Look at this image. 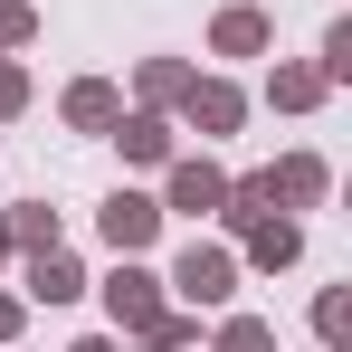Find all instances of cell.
I'll return each instance as SVG.
<instances>
[{
  "instance_id": "cell-19",
  "label": "cell",
  "mask_w": 352,
  "mask_h": 352,
  "mask_svg": "<svg viewBox=\"0 0 352 352\" xmlns=\"http://www.w3.org/2000/svg\"><path fill=\"white\" fill-rule=\"evenodd\" d=\"M314 67H324V86H343V76H352V19L324 29V58H314Z\"/></svg>"
},
{
  "instance_id": "cell-6",
  "label": "cell",
  "mask_w": 352,
  "mask_h": 352,
  "mask_svg": "<svg viewBox=\"0 0 352 352\" xmlns=\"http://www.w3.org/2000/svg\"><path fill=\"white\" fill-rule=\"evenodd\" d=\"M276 48V19L257 10V0H229L219 19H210V58H267Z\"/></svg>"
},
{
  "instance_id": "cell-1",
  "label": "cell",
  "mask_w": 352,
  "mask_h": 352,
  "mask_svg": "<svg viewBox=\"0 0 352 352\" xmlns=\"http://www.w3.org/2000/svg\"><path fill=\"white\" fill-rule=\"evenodd\" d=\"M162 286H172L181 305H200V314H210V305H229V295H238V257L219 248V238H190V248L172 257V276H162Z\"/></svg>"
},
{
  "instance_id": "cell-15",
  "label": "cell",
  "mask_w": 352,
  "mask_h": 352,
  "mask_svg": "<svg viewBox=\"0 0 352 352\" xmlns=\"http://www.w3.org/2000/svg\"><path fill=\"white\" fill-rule=\"evenodd\" d=\"M314 333H324V352H343V343H352V295H343V286L314 295Z\"/></svg>"
},
{
  "instance_id": "cell-7",
  "label": "cell",
  "mask_w": 352,
  "mask_h": 352,
  "mask_svg": "<svg viewBox=\"0 0 352 352\" xmlns=\"http://www.w3.org/2000/svg\"><path fill=\"white\" fill-rule=\"evenodd\" d=\"M333 190V172H324V153H286L276 172H267V210H314Z\"/></svg>"
},
{
  "instance_id": "cell-14",
  "label": "cell",
  "mask_w": 352,
  "mask_h": 352,
  "mask_svg": "<svg viewBox=\"0 0 352 352\" xmlns=\"http://www.w3.org/2000/svg\"><path fill=\"white\" fill-rule=\"evenodd\" d=\"M133 343H143V352H190V343H200V324H190V314H172V305H162V314H153V324H143V333H133Z\"/></svg>"
},
{
  "instance_id": "cell-18",
  "label": "cell",
  "mask_w": 352,
  "mask_h": 352,
  "mask_svg": "<svg viewBox=\"0 0 352 352\" xmlns=\"http://www.w3.org/2000/svg\"><path fill=\"white\" fill-rule=\"evenodd\" d=\"M29 38H38V10L29 0H0V58H19Z\"/></svg>"
},
{
  "instance_id": "cell-8",
  "label": "cell",
  "mask_w": 352,
  "mask_h": 352,
  "mask_svg": "<svg viewBox=\"0 0 352 352\" xmlns=\"http://www.w3.org/2000/svg\"><path fill=\"white\" fill-rule=\"evenodd\" d=\"M105 143H124V162H172V115H162V105H143V115H115V133H105Z\"/></svg>"
},
{
  "instance_id": "cell-22",
  "label": "cell",
  "mask_w": 352,
  "mask_h": 352,
  "mask_svg": "<svg viewBox=\"0 0 352 352\" xmlns=\"http://www.w3.org/2000/svg\"><path fill=\"white\" fill-rule=\"evenodd\" d=\"M76 352H124V343H115V333H86V343H76Z\"/></svg>"
},
{
  "instance_id": "cell-13",
  "label": "cell",
  "mask_w": 352,
  "mask_h": 352,
  "mask_svg": "<svg viewBox=\"0 0 352 352\" xmlns=\"http://www.w3.org/2000/svg\"><path fill=\"white\" fill-rule=\"evenodd\" d=\"M181 86H190V67H181V58H143V67H133V96H143V105H172Z\"/></svg>"
},
{
  "instance_id": "cell-16",
  "label": "cell",
  "mask_w": 352,
  "mask_h": 352,
  "mask_svg": "<svg viewBox=\"0 0 352 352\" xmlns=\"http://www.w3.org/2000/svg\"><path fill=\"white\" fill-rule=\"evenodd\" d=\"M210 352H276V324H267V314H229Z\"/></svg>"
},
{
  "instance_id": "cell-3",
  "label": "cell",
  "mask_w": 352,
  "mask_h": 352,
  "mask_svg": "<svg viewBox=\"0 0 352 352\" xmlns=\"http://www.w3.org/2000/svg\"><path fill=\"white\" fill-rule=\"evenodd\" d=\"M219 200H229V172L219 162H200V153H172V190H162V219H219Z\"/></svg>"
},
{
  "instance_id": "cell-12",
  "label": "cell",
  "mask_w": 352,
  "mask_h": 352,
  "mask_svg": "<svg viewBox=\"0 0 352 352\" xmlns=\"http://www.w3.org/2000/svg\"><path fill=\"white\" fill-rule=\"evenodd\" d=\"M324 96H333V86H324V67H276V76H267V105H276V115H314V105H324Z\"/></svg>"
},
{
  "instance_id": "cell-20",
  "label": "cell",
  "mask_w": 352,
  "mask_h": 352,
  "mask_svg": "<svg viewBox=\"0 0 352 352\" xmlns=\"http://www.w3.org/2000/svg\"><path fill=\"white\" fill-rule=\"evenodd\" d=\"M19 105H29V67H19V58H0V124L19 115Z\"/></svg>"
},
{
  "instance_id": "cell-5",
  "label": "cell",
  "mask_w": 352,
  "mask_h": 352,
  "mask_svg": "<svg viewBox=\"0 0 352 352\" xmlns=\"http://www.w3.org/2000/svg\"><path fill=\"white\" fill-rule=\"evenodd\" d=\"M96 229H105V248H115V257H143V248L162 238V200H143V190H115V200L96 210Z\"/></svg>"
},
{
  "instance_id": "cell-10",
  "label": "cell",
  "mask_w": 352,
  "mask_h": 352,
  "mask_svg": "<svg viewBox=\"0 0 352 352\" xmlns=\"http://www.w3.org/2000/svg\"><path fill=\"white\" fill-rule=\"evenodd\" d=\"M86 295V267L67 248H29V305H76Z\"/></svg>"
},
{
  "instance_id": "cell-17",
  "label": "cell",
  "mask_w": 352,
  "mask_h": 352,
  "mask_svg": "<svg viewBox=\"0 0 352 352\" xmlns=\"http://www.w3.org/2000/svg\"><path fill=\"white\" fill-rule=\"evenodd\" d=\"M0 238H10V248H58V210H10Z\"/></svg>"
},
{
  "instance_id": "cell-9",
  "label": "cell",
  "mask_w": 352,
  "mask_h": 352,
  "mask_svg": "<svg viewBox=\"0 0 352 352\" xmlns=\"http://www.w3.org/2000/svg\"><path fill=\"white\" fill-rule=\"evenodd\" d=\"M238 238H248V267H267V276L305 257V229H295V219H276V210H257V219H248Z\"/></svg>"
},
{
  "instance_id": "cell-11",
  "label": "cell",
  "mask_w": 352,
  "mask_h": 352,
  "mask_svg": "<svg viewBox=\"0 0 352 352\" xmlns=\"http://www.w3.org/2000/svg\"><path fill=\"white\" fill-rule=\"evenodd\" d=\"M58 115L76 124V133H115V115H124V96H115V86H105V76H76V86H67V96H58Z\"/></svg>"
},
{
  "instance_id": "cell-23",
  "label": "cell",
  "mask_w": 352,
  "mask_h": 352,
  "mask_svg": "<svg viewBox=\"0 0 352 352\" xmlns=\"http://www.w3.org/2000/svg\"><path fill=\"white\" fill-rule=\"evenodd\" d=\"M0 267H10V238H0Z\"/></svg>"
},
{
  "instance_id": "cell-4",
  "label": "cell",
  "mask_w": 352,
  "mask_h": 352,
  "mask_svg": "<svg viewBox=\"0 0 352 352\" xmlns=\"http://www.w3.org/2000/svg\"><path fill=\"white\" fill-rule=\"evenodd\" d=\"M105 314H115L124 333H143V324H153V314H162V276H153V267H143V257H115V276H105Z\"/></svg>"
},
{
  "instance_id": "cell-21",
  "label": "cell",
  "mask_w": 352,
  "mask_h": 352,
  "mask_svg": "<svg viewBox=\"0 0 352 352\" xmlns=\"http://www.w3.org/2000/svg\"><path fill=\"white\" fill-rule=\"evenodd\" d=\"M19 314H29V305H19V295H0V343H19Z\"/></svg>"
},
{
  "instance_id": "cell-2",
  "label": "cell",
  "mask_w": 352,
  "mask_h": 352,
  "mask_svg": "<svg viewBox=\"0 0 352 352\" xmlns=\"http://www.w3.org/2000/svg\"><path fill=\"white\" fill-rule=\"evenodd\" d=\"M172 105H181V124H190L200 143H219V133H238V124H248V96H238L229 76H190Z\"/></svg>"
}]
</instances>
